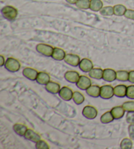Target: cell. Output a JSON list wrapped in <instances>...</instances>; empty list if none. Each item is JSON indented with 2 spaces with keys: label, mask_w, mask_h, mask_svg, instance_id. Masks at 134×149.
<instances>
[{
  "label": "cell",
  "mask_w": 134,
  "mask_h": 149,
  "mask_svg": "<svg viewBox=\"0 0 134 149\" xmlns=\"http://www.w3.org/2000/svg\"><path fill=\"white\" fill-rule=\"evenodd\" d=\"M1 13L5 19L8 20H13L17 17L18 11L12 6H5L1 9Z\"/></svg>",
  "instance_id": "obj_1"
},
{
  "label": "cell",
  "mask_w": 134,
  "mask_h": 149,
  "mask_svg": "<svg viewBox=\"0 0 134 149\" xmlns=\"http://www.w3.org/2000/svg\"><path fill=\"white\" fill-rule=\"evenodd\" d=\"M5 68L11 72H17L20 69V63L16 58L9 57L6 60Z\"/></svg>",
  "instance_id": "obj_2"
},
{
  "label": "cell",
  "mask_w": 134,
  "mask_h": 149,
  "mask_svg": "<svg viewBox=\"0 0 134 149\" xmlns=\"http://www.w3.org/2000/svg\"><path fill=\"white\" fill-rule=\"evenodd\" d=\"M36 50L41 55L49 57V56H52L54 48L49 45L45 44V43H39L36 46Z\"/></svg>",
  "instance_id": "obj_3"
},
{
  "label": "cell",
  "mask_w": 134,
  "mask_h": 149,
  "mask_svg": "<svg viewBox=\"0 0 134 149\" xmlns=\"http://www.w3.org/2000/svg\"><path fill=\"white\" fill-rule=\"evenodd\" d=\"M114 87L110 85H105L101 87L100 97L104 99H110L114 96Z\"/></svg>",
  "instance_id": "obj_4"
},
{
  "label": "cell",
  "mask_w": 134,
  "mask_h": 149,
  "mask_svg": "<svg viewBox=\"0 0 134 149\" xmlns=\"http://www.w3.org/2000/svg\"><path fill=\"white\" fill-rule=\"evenodd\" d=\"M82 115L88 120H94L97 117V110L92 106H86L82 110Z\"/></svg>",
  "instance_id": "obj_5"
},
{
  "label": "cell",
  "mask_w": 134,
  "mask_h": 149,
  "mask_svg": "<svg viewBox=\"0 0 134 149\" xmlns=\"http://www.w3.org/2000/svg\"><path fill=\"white\" fill-rule=\"evenodd\" d=\"M77 86L81 90L86 91L88 88L92 86L91 79L86 76H81L78 81L76 83Z\"/></svg>",
  "instance_id": "obj_6"
},
{
  "label": "cell",
  "mask_w": 134,
  "mask_h": 149,
  "mask_svg": "<svg viewBox=\"0 0 134 149\" xmlns=\"http://www.w3.org/2000/svg\"><path fill=\"white\" fill-rule=\"evenodd\" d=\"M64 61L68 65H70L73 67L78 66L81 62V58L79 55H75V54H67L64 58Z\"/></svg>",
  "instance_id": "obj_7"
},
{
  "label": "cell",
  "mask_w": 134,
  "mask_h": 149,
  "mask_svg": "<svg viewBox=\"0 0 134 149\" xmlns=\"http://www.w3.org/2000/svg\"><path fill=\"white\" fill-rule=\"evenodd\" d=\"M58 94L60 98L63 99L64 101H69L73 98V92L68 87L64 86L60 89V91Z\"/></svg>",
  "instance_id": "obj_8"
},
{
  "label": "cell",
  "mask_w": 134,
  "mask_h": 149,
  "mask_svg": "<svg viewBox=\"0 0 134 149\" xmlns=\"http://www.w3.org/2000/svg\"><path fill=\"white\" fill-rule=\"evenodd\" d=\"M103 79L107 82H113L117 79V72L113 69L107 68L104 70Z\"/></svg>",
  "instance_id": "obj_9"
},
{
  "label": "cell",
  "mask_w": 134,
  "mask_h": 149,
  "mask_svg": "<svg viewBox=\"0 0 134 149\" xmlns=\"http://www.w3.org/2000/svg\"><path fill=\"white\" fill-rule=\"evenodd\" d=\"M39 72L32 68H25L23 69L22 74L25 78L31 81H35L37 79Z\"/></svg>",
  "instance_id": "obj_10"
},
{
  "label": "cell",
  "mask_w": 134,
  "mask_h": 149,
  "mask_svg": "<svg viewBox=\"0 0 134 149\" xmlns=\"http://www.w3.org/2000/svg\"><path fill=\"white\" fill-rule=\"evenodd\" d=\"M79 67L84 72H89L94 68V65L90 59L85 58L81 61Z\"/></svg>",
  "instance_id": "obj_11"
},
{
  "label": "cell",
  "mask_w": 134,
  "mask_h": 149,
  "mask_svg": "<svg viewBox=\"0 0 134 149\" xmlns=\"http://www.w3.org/2000/svg\"><path fill=\"white\" fill-rule=\"evenodd\" d=\"M64 78L69 83L76 84L79 80L80 75L76 71H68L64 74Z\"/></svg>",
  "instance_id": "obj_12"
},
{
  "label": "cell",
  "mask_w": 134,
  "mask_h": 149,
  "mask_svg": "<svg viewBox=\"0 0 134 149\" xmlns=\"http://www.w3.org/2000/svg\"><path fill=\"white\" fill-rule=\"evenodd\" d=\"M24 138L33 143H37L41 140V136L37 133H36L32 129H28L24 135Z\"/></svg>",
  "instance_id": "obj_13"
},
{
  "label": "cell",
  "mask_w": 134,
  "mask_h": 149,
  "mask_svg": "<svg viewBox=\"0 0 134 149\" xmlns=\"http://www.w3.org/2000/svg\"><path fill=\"white\" fill-rule=\"evenodd\" d=\"M36 81L39 84L46 86V85L50 81V77L49 74L45 72H39L38 73Z\"/></svg>",
  "instance_id": "obj_14"
},
{
  "label": "cell",
  "mask_w": 134,
  "mask_h": 149,
  "mask_svg": "<svg viewBox=\"0 0 134 149\" xmlns=\"http://www.w3.org/2000/svg\"><path fill=\"white\" fill-rule=\"evenodd\" d=\"M45 89L48 92H49L50 93L52 94H57L59 93V92L60 91V84L56 82L50 81L49 83H48L45 86Z\"/></svg>",
  "instance_id": "obj_15"
},
{
  "label": "cell",
  "mask_w": 134,
  "mask_h": 149,
  "mask_svg": "<svg viewBox=\"0 0 134 149\" xmlns=\"http://www.w3.org/2000/svg\"><path fill=\"white\" fill-rule=\"evenodd\" d=\"M127 86L125 85H118L114 87V95L117 97L123 98L126 96Z\"/></svg>",
  "instance_id": "obj_16"
},
{
  "label": "cell",
  "mask_w": 134,
  "mask_h": 149,
  "mask_svg": "<svg viewBox=\"0 0 134 149\" xmlns=\"http://www.w3.org/2000/svg\"><path fill=\"white\" fill-rule=\"evenodd\" d=\"M66 55V54L65 51H64V50L61 49L60 48L55 47L54 48V51L51 57L56 61H61L64 60Z\"/></svg>",
  "instance_id": "obj_17"
},
{
  "label": "cell",
  "mask_w": 134,
  "mask_h": 149,
  "mask_svg": "<svg viewBox=\"0 0 134 149\" xmlns=\"http://www.w3.org/2000/svg\"><path fill=\"white\" fill-rule=\"evenodd\" d=\"M111 112L115 120H119L124 116L126 111L123 109L122 107L117 106L113 107L111 110Z\"/></svg>",
  "instance_id": "obj_18"
},
{
  "label": "cell",
  "mask_w": 134,
  "mask_h": 149,
  "mask_svg": "<svg viewBox=\"0 0 134 149\" xmlns=\"http://www.w3.org/2000/svg\"><path fill=\"white\" fill-rule=\"evenodd\" d=\"M100 89H101V87H99L98 86H91L86 89V92L89 96L94 98H97L100 97Z\"/></svg>",
  "instance_id": "obj_19"
},
{
  "label": "cell",
  "mask_w": 134,
  "mask_h": 149,
  "mask_svg": "<svg viewBox=\"0 0 134 149\" xmlns=\"http://www.w3.org/2000/svg\"><path fill=\"white\" fill-rule=\"evenodd\" d=\"M12 128H13L14 132L18 135L21 136V137H24L26 133L27 130H28V127L25 125L21 124H15Z\"/></svg>",
  "instance_id": "obj_20"
},
{
  "label": "cell",
  "mask_w": 134,
  "mask_h": 149,
  "mask_svg": "<svg viewBox=\"0 0 134 149\" xmlns=\"http://www.w3.org/2000/svg\"><path fill=\"white\" fill-rule=\"evenodd\" d=\"M89 76L90 78L96 79H103V74H104V70L102 68H93L89 72Z\"/></svg>",
  "instance_id": "obj_21"
},
{
  "label": "cell",
  "mask_w": 134,
  "mask_h": 149,
  "mask_svg": "<svg viewBox=\"0 0 134 149\" xmlns=\"http://www.w3.org/2000/svg\"><path fill=\"white\" fill-rule=\"evenodd\" d=\"M103 8V2L101 0H90V9L92 11L97 12Z\"/></svg>",
  "instance_id": "obj_22"
},
{
  "label": "cell",
  "mask_w": 134,
  "mask_h": 149,
  "mask_svg": "<svg viewBox=\"0 0 134 149\" xmlns=\"http://www.w3.org/2000/svg\"><path fill=\"white\" fill-rule=\"evenodd\" d=\"M114 120L115 118L113 117L111 112L110 111H108L104 113V114L102 116L101 118H100V121H101V122L103 123V124H109V123L112 122Z\"/></svg>",
  "instance_id": "obj_23"
},
{
  "label": "cell",
  "mask_w": 134,
  "mask_h": 149,
  "mask_svg": "<svg viewBox=\"0 0 134 149\" xmlns=\"http://www.w3.org/2000/svg\"><path fill=\"white\" fill-rule=\"evenodd\" d=\"M113 9H114V15L118 17H121L124 15L126 10H127L124 6L121 4L116 5V6L113 7Z\"/></svg>",
  "instance_id": "obj_24"
},
{
  "label": "cell",
  "mask_w": 134,
  "mask_h": 149,
  "mask_svg": "<svg viewBox=\"0 0 134 149\" xmlns=\"http://www.w3.org/2000/svg\"><path fill=\"white\" fill-rule=\"evenodd\" d=\"M72 99L73 100V101L76 104H81L84 101V97L83 95L81 93H80L79 91H75L73 92V98Z\"/></svg>",
  "instance_id": "obj_25"
},
{
  "label": "cell",
  "mask_w": 134,
  "mask_h": 149,
  "mask_svg": "<svg viewBox=\"0 0 134 149\" xmlns=\"http://www.w3.org/2000/svg\"><path fill=\"white\" fill-rule=\"evenodd\" d=\"M129 72L125 70H120L117 72V79L120 81H128Z\"/></svg>",
  "instance_id": "obj_26"
},
{
  "label": "cell",
  "mask_w": 134,
  "mask_h": 149,
  "mask_svg": "<svg viewBox=\"0 0 134 149\" xmlns=\"http://www.w3.org/2000/svg\"><path fill=\"white\" fill-rule=\"evenodd\" d=\"M99 13L103 16H112L114 15V9L111 6L103 7V8L99 11Z\"/></svg>",
  "instance_id": "obj_27"
},
{
  "label": "cell",
  "mask_w": 134,
  "mask_h": 149,
  "mask_svg": "<svg viewBox=\"0 0 134 149\" xmlns=\"http://www.w3.org/2000/svg\"><path fill=\"white\" fill-rule=\"evenodd\" d=\"M76 6L81 9H88L90 6V0H78Z\"/></svg>",
  "instance_id": "obj_28"
},
{
  "label": "cell",
  "mask_w": 134,
  "mask_h": 149,
  "mask_svg": "<svg viewBox=\"0 0 134 149\" xmlns=\"http://www.w3.org/2000/svg\"><path fill=\"white\" fill-rule=\"evenodd\" d=\"M133 143L130 139L124 138L120 143V148L122 149H131L132 148Z\"/></svg>",
  "instance_id": "obj_29"
},
{
  "label": "cell",
  "mask_w": 134,
  "mask_h": 149,
  "mask_svg": "<svg viewBox=\"0 0 134 149\" xmlns=\"http://www.w3.org/2000/svg\"><path fill=\"white\" fill-rule=\"evenodd\" d=\"M122 107L126 112H134V101H126Z\"/></svg>",
  "instance_id": "obj_30"
},
{
  "label": "cell",
  "mask_w": 134,
  "mask_h": 149,
  "mask_svg": "<svg viewBox=\"0 0 134 149\" xmlns=\"http://www.w3.org/2000/svg\"><path fill=\"white\" fill-rule=\"evenodd\" d=\"M35 148L37 149H49L50 147L47 143L43 140H39L35 143Z\"/></svg>",
  "instance_id": "obj_31"
},
{
  "label": "cell",
  "mask_w": 134,
  "mask_h": 149,
  "mask_svg": "<svg viewBox=\"0 0 134 149\" xmlns=\"http://www.w3.org/2000/svg\"><path fill=\"white\" fill-rule=\"evenodd\" d=\"M126 97L130 99H134V85L127 87Z\"/></svg>",
  "instance_id": "obj_32"
},
{
  "label": "cell",
  "mask_w": 134,
  "mask_h": 149,
  "mask_svg": "<svg viewBox=\"0 0 134 149\" xmlns=\"http://www.w3.org/2000/svg\"><path fill=\"white\" fill-rule=\"evenodd\" d=\"M126 120L128 124H134V112H127L126 116Z\"/></svg>",
  "instance_id": "obj_33"
},
{
  "label": "cell",
  "mask_w": 134,
  "mask_h": 149,
  "mask_svg": "<svg viewBox=\"0 0 134 149\" xmlns=\"http://www.w3.org/2000/svg\"><path fill=\"white\" fill-rule=\"evenodd\" d=\"M124 16L128 19L134 20V10L127 9L124 14Z\"/></svg>",
  "instance_id": "obj_34"
},
{
  "label": "cell",
  "mask_w": 134,
  "mask_h": 149,
  "mask_svg": "<svg viewBox=\"0 0 134 149\" xmlns=\"http://www.w3.org/2000/svg\"><path fill=\"white\" fill-rule=\"evenodd\" d=\"M128 132H129V136H130L131 139L134 140V124H130L129 125Z\"/></svg>",
  "instance_id": "obj_35"
},
{
  "label": "cell",
  "mask_w": 134,
  "mask_h": 149,
  "mask_svg": "<svg viewBox=\"0 0 134 149\" xmlns=\"http://www.w3.org/2000/svg\"><path fill=\"white\" fill-rule=\"evenodd\" d=\"M128 81L130 82V83L134 84V70H131L129 72V78Z\"/></svg>",
  "instance_id": "obj_36"
},
{
  "label": "cell",
  "mask_w": 134,
  "mask_h": 149,
  "mask_svg": "<svg viewBox=\"0 0 134 149\" xmlns=\"http://www.w3.org/2000/svg\"><path fill=\"white\" fill-rule=\"evenodd\" d=\"M0 58H1V63H0V65H1V66H3L5 65V64H6V60H5L4 56L2 55L0 56Z\"/></svg>",
  "instance_id": "obj_37"
},
{
  "label": "cell",
  "mask_w": 134,
  "mask_h": 149,
  "mask_svg": "<svg viewBox=\"0 0 134 149\" xmlns=\"http://www.w3.org/2000/svg\"><path fill=\"white\" fill-rule=\"evenodd\" d=\"M66 1L69 3L73 5V4H76L77 2L78 1V0H66Z\"/></svg>",
  "instance_id": "obj_38"
}]
</instances>
